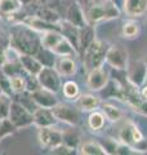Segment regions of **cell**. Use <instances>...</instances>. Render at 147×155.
Segmentation results:
<instances>
[{"mask_svg":"<svg viewBox=\"0 0 147 155\" xmlns=\"http://www.w3.org/2000/svg\"><path fill=\"white\" fill-rule=\"evenodd\" d=\"M87 22L89 25H96L102 21H110L120 17V9L114 2H106V0H98V2L88 4L84 9Z\"/></svg>","mask_w":147,"mask_h":155,"instance_id":"obj_1","label":"cell"},{"mask_svg":"<svg viewBox=\"0 0 147 155\" xmlns=\"http://www.w3.org/2000/svg\"><path fill=\"white\" fill-rule=\"evenodd\" d=\"M11 47L21 53V54H32L35 56L39 48L41 47V40L30 30H17L11 36Z\"/></svg>","mask_w":147,"mask_h":155,"instance_id":"obj_2","label":"cell"},{"mask_svg":"<svg viewBox=\"0 0 147 155\" xmlns=\"http://www.w3.org/2000/svg\"><path fill=\"white\" fill-rule=\"evenodd\" d=\"M110 48V44L107 41L102 40H94L92 44L87 48V51L83 53V64L84 67L90 71L93 69H98V67H103L106 64V54Z\"/></svg>","mask_w":147,"mask_h":155,"instance_id":"obj_3","label":"cell"},{"mask_svg":"<svg viewBox=\"0 0 147 155\" xmlns=\"http://www.w3.org/2000/svg\"><path fill=\"white\" fill-rule=\"evenodd\" d=\"M106 64L115 71H125L129 66L128 51L121 45H110L106 54Z\"/></svg>","mask_w":147,"mask_h":155,"instance_id":"obj_4","label":"cell"},{"mask_svg":"<svg viewBox=\"0 0 147 155\" xmlns=\"http://www.w3.org/2000/svg\"><path fill=\"white\" fill-rule=\"evenodd\" d=\"M52 111L58 122H63L65 124L71 125V127H75L80 123V110L76 106L58 102L52 107Z\"/></svg>","mask_w":147,"mask_h":155,"instance_id":"obj_5","label":"cell"},{"mask_svg":"<svg viewBox=\"0 0 147 155\" xmlns=\"http://www.w3.org/2000/svg\"><path fill=\"white\" fill-rule=\"evenodd\" d=\"M8 119L14 124L16 128H23L28 127L34 123L32 113L28 109H26L23 105H21L17 101H12L11 107H9Z\"/></svg>","mask_w":147,"mask_h":155,"instance_id":"obj_6","label":"cell"},{"mask_svg":"<svg viewBox=\"0 0 147 155\" xmlns=\"http://www.w3.org/2000/svg\"><path fill=\"white\" fill-rule=\"evenodd\" d=\"M145 136L141 132V129L132 122H122L120 129L117 132V141L129 146L134 147L136 143H138L141 140H143Z\"/></svg>","mask_w":147,"mask_h":155,"instance_id":"obj_7","label":"cell"},{"mask_svg":"<svg viewBox=\"0 0 147 155\" xmlns=\"http://www.w3.org/2000/svg\"><path fill=\"white\" fill-rule=\"evenodd\" d=\"M38 80L43 88H47L54 93L62 88L61 75L54 67H43L38 74Z\"/></svg>","mask_w":147,"mask_h":155,"instance_id":"obj_8","label":"cell"},{"mask_svg":"<svg viewBox=\"0 0 147 155\" xmlns=\"http://www.w3.org/2000/svg\"><path fill=\"white\" fill-rule=\"evenodd\" d=\"M39 141H40L41 146L53 149L61 145L63 142L62 138V130L56 129L53 127H40L39 130Z\"/></svg>","mask_w":147,"mask_h":155,"instance_id":"obj_9","label":"cell"},{"mask_svg":"<svg viewBox=\"0 0 147 155\" xmlns=\"http://www.w3.org/2000/svg\"><path fill=\"white\" fill-rule=\"evenodd\" d=\"M110 80L109 72L103 70V67H98V69H93L88 71L87 78V85L88 88L96 92H100L105 88Z\"/></svg>","mask_w":147,"mask_h":155,"instance_id":"obj_10","label":"cell"},{"mask_svg":"<svg viewBox=\"0 0 147 155\" xmlns=\"http://www.w3.org/2000/svg\"><path fill=\"white\" fill-rule=\"evenodd\" d=\"M65 21L70 22L71 25L79 27V28H81V27H84L85 25H88L84 9L81 8V5L77 2H74V3H71L70 5L67 7Z\"/></svg>","mask_w":147,"mask_h":155,"instance_id":"obj_11","label":"cell"},{"mask_svg":"<svg viewBox=\"0 0 147 155\" xmlns=\"http://www.w3.org/2000/svg\"><path fill=\"white\" fill-rule=\"evenodd\" d=\"M31 96H32V100L35 101V104L38 106H40V107L52 109L53 106L58 104V100L54 92L49 91L47 88H43V87H40L35 92H32Z\"/></svg>","mask_w":147,"mask_h":155,"instance_id":"obj_12","label":"cell"},{"mask_svg":"<svg viewBox=\"0 0 147 155\" xmlns=\"http://www.w3.org/2000/svg\"><path fill=\"white\" fill-rule=\"evenodd\" d=\"M128 80L137 88H141L147 80V64L146 62H136L133 67L128 71Z\"/></svg>","mask_w":147,"mask_h":155,"instance_id":"obj_13","label":"cell"},{"mask_svg":"<svg viewBox=\"0 0 147 155\" xmlns=\"http://www.w3.org/2000/svg\"><path fill=\"white\" fill-rule=\"evenodd\" d=\"M32 116H34V124L39 125V127H53L58 122L54 114H53L52 109H48V107L38 106L34 110Z\"/></svg>","mask_w":147,"mask_h":155,"instance_id":"obj_14","label":"cell"},{"mask_svg":"<svg viewBox=\"0 0 147 155\" xmlns=\"http://www.w3.org/2000/svg\"><path fill=\"white\" fill-rule=\"evenodd\" d=\"M122 11L130 18H138L147 13V0H124Z\"/></svg>","mask_w":147,"mask_h":155,"instance_id":"obj_15","label":"cell"},{"mask_svg":"<svg viewBox=\"0 0 147 155\" xmlns=\"http://www.w3.org/2000/svg\"><path fill=\"white\" fill-rule=\"evenodd\" d=\"M61 32L68 41L71 43V45L75 48V51L79 53V39H80V28L71 25L67 21H61Z\"/></svg>","mask_w":147,"mask_h":155,"instance_id":"obj_16","label":"cell"},{"mask_svg":"<svg viewBox=\"0 0 147 155\" xmlns=\"http://www.w3.org/2000/svg\"><path fill=\"white\" fill-rule=\"evenodd\" d=\"M101 106V100L98 96L94 94H80L76 98V107L81 111H88L90 113L93 110H97Z\"/></svg>","mask_w":147,"mask_h":155,"instance_id":"obj_17","label":"cell"},{"mask_svg":"<svg viewBox=\"0 0 147 155\" xmlns=\"http://www.w3.org/2000/svg\"><path fill=\"white\" fill-rule=\"evenodd\" d=\"M54 69L63 76H72L76 72V62L70 56H60L56 60Z\"/></svg>","mask_w":147,"mask_h":155,"instance_id":"obj_18","label":"cell"},{"mask_svg":"<svg viewBox=\"0 0 147 155\" xmlns=\"http://www.w3.org/2000/svg\"><path fill=\"white\" fill-rule=\"evenodd\" d=\"M19 62L23 67V70L30 75H34V76H38V74L43 69V65L39 62V60L32 56V54H21L19 56Z\"/></svg>","mask_w":147,"mask_h":155,"instance_id":"obj_19","label":"cell"},{"mask_svg":"<svg viewBox=\"0 0 147 155\" xmlns=\"http://www.w3.org/2000/svg\"><path fill=\"white\" fill-rule=\"evenodd\" d=\"M96 40V30L93 25H85L80 28V39H79V53L83 54L87 48Z\"/></svg>","mask_w":147,"mask_h":155,"instance_id":"obj_20","label":"cell"},{"mask_svg":"<svg viewBox=\"0 0 147 155\" xmlns=\"http://www.w3.org/2000/svg\"><path fill=\"white\" fill-rule=\"evenodd\" d=\"M35 16L41 18L45 22L56 23V25H60L62 21V17L60 16V13L56 9H53V7H48V5H38Z\"/></svg>","mask_w":147,"mask_h":155,"instance_id":"obj_21","label":"cell"},{"mask_svg":"<svg viewBox=\"0 0 147 155\" xmlns=\"http://www.w3.org/2000/svg\"><path fill=\"white\" fill-rule=\"evenodd\" d=\"M102 113L105 114L107 120H110L112 123H120L121 120H124L125 113L122 111L119 106H116L114 104H102Z\"/></svg>","mask_w":147,"mask_h":155,"instance_id":"obj_22","label":"cell"},{"mask_svg":"<svg viewBox=\"0 0 147 155\" xmlns=\"http://www.w3.org/2000/svg\"><path fill=\"white\" fill-rule=\"evenodd\" d=\"M106 120H107V118L102 111L93 110V111H90V115H89V118H88V125H89V128L93 132H100V130L105 128Z\"/></svg>","mask_w":147,"mask_h":155,"instance_id":"obj_23","label":"cell"},{"mask_svg":"<svg viewBox=\"0 0 147 155\" xmlns=\"http://www.w3.org/2000/svg\"><path fill=\"white\" fill-rule=\"evenodd\" d=\"M35 57L39 60V62L44 66V67H54L56 65V54L53 53L51 49L48 48H44L43 45L39 48V51L36 52Z\"/></svg>","mask_w":147,"mask_h":155,"instance_id":"obj_24","label":"cell"},{"mask_svg":"<svg viewBox=\"0 0 147 155\" xmlns=\"http://www.w3.org/2000/svg\"><path fill=\"white\" fill-rule=\"evenodd\" d=\"M63 38L62 32L58 30H48L45 32H43L41 38V45L48 49H52L53 47H56L58 44V41Z\"/></svg>","mask_w":147,"mask_h":155,"instance_id":"obj_25","label":"cell"},{"mask_svg":"<svg viewBox=\"0 0 147 155\" xmlns=\"http://www.w3.org/2000/svg\"><path fill=\"white\" fill-rule=\"evenodd\" d=\"M79 149H80V154H84V155H107L106 150L101 145V142L87 141L84 143H81Z\"/></svg>","mask_w":147,"mask_h":155,"instance_id":"obj_26","label":"cell"},{"mask_svg":"<svg viewBox=\"0 0 147 155\" xmlns=\"http://www.w3.org/2000/svg\"><path fill=\"white\" fill-rule=\"evenodd\" d=\"M62 138H63V143L68 146L72 150H76L77 147L81 145V138L79 133L75 129H67L62 132Z\"/></svg>","mask_w":147,"mask_h":155,"instance_id":"obj_27","label":"cell"},{"mask_svg":"<svg viewBox=\"0 0 147 155\" xmlns=\"http://www.w3.org/2000/svg\"><path fill=\"white\" fill-rule=\"evenodd\" d=\"M53 53H54L56 56H72V54H75V53H77L75 51V48H74L71 45V43L67 40V39L63 36L60 41H58V44L56 47H53L52 49H51Z\"/></svg>","mask_w":147,"mask_h":155,"instance_id":"obj_28","label":"cell"},{"mask_svg":"<svg viewBox=\"0 0 147 155\" xmlns=\"http://www.w3.org/2000/svg\"><path fill=\"white\" fill-rule=\"evenodd\" d=\"M62 92L63 96L68 100H76L80 96V88L77 83H75L74 80H67L62 85Z\"/></svg>","mask_w":147,"mask_h":155,"instance_id":"obj_29","label":"cell"},{"mask_svg":"<svg viewBox=\"0 0 147 155\" xmlns=\"http://www.w3.org/2000/svg\"><path fill=\"white\" fill-rule=\"evenodd\" d=\"M22 70H23V67L21 65V62H19V60H18V62L17 61H5L2 65V71L5 75H8L9 78L14 76V75H22Z\"/></svg>","mask_w":147,"mask_h":155,"instance_id":"obj_30","label":"cell"},{"mask_svg":"<svg viewBox=\"0 0 147 155\" xmlns=\"http://www.w3.org/2000/svg\"><path fill=\"white\" fill-rule=\"evenodd\" d=\"M21 0H0V13L13 14L21 8Z\"/></svg>","mask_w":147,"mask_h":155,"instance_id":"obj_31","label":"cell"},{"mask_svg":"<svg viewBox=\"0 0 147 155\" xmlns=\"http://www.w3.org/2000/svg\"><path fill=\"white\" fill-rule=\"evenodd\" d=\"M9 83H11V89L13 93H22L26 91V79L22 75H14L9 78Z\"/></svg>","mask_w":147,"mask_h":155,"instance_id":"obj_32","label":"cell"},{"mask_svg":"<svg viewBox=\"0 0 147 155\" xmlns=\"http://www.w3.org/2000/svg\"><path fill=\"white\" fill-rule=\"evenodd\" d=\"M139 34V26L138 23H136L134 21L125 22L122 25V36L126 39H134L138 36Z\"/></svg>","mask_w":147,"mask_h":155,"instance_id":"obj_33","label":"cell"},{"mask_svg":"<svg viewBox=\"0 0 147 155\" xmlns=\"http://www.w3.org/2000/svg\"><path fill=\"white\" fill-rule=\"evenodd\" d=\"M11 104H12L11 96H8L5 93H0V119L8 118Z\"/></svg>","mask_w":147,"mask_h":155,"instance_id":"obj_34","label":"cell"},{"mask_svg":"<svg viewBox=\"0 0 147 155\" xmlns=\"http://www.w3.org/2000/svg\"><path fill=\"white\" fill-rule=\"evenodd\" d=\"M16 129H17V128L14 127V124H13L8 118L2 119V122H0V138H3V137H5V136L12 134Z\"/></svg>","mask_w":147,"mask_h":155,"instance_id":"obj_35","label":"cell"},{"mask_svg":"<svg viewBox=\"0 0 147 155\" xmlns=\"http://www.w3.org/2000/svg\"><path fill=\"white\" fill-rule=\"evenodd\" d=\"M0 88H2L3 93H5L8 96H11L13 93L11 89V83H9V76L4 74L3 71H0Z\"/></svg>","mask_w":147,"mask_h":155,"instance_id":"obj_36","label":"cell"},{"mask_svg":"<svg viewBox=\"0 0 147 155\" xmlns=\"http://www.w3.org/2000/svg\"><path fill=\"white\" fill-rule=\"evenodd\" d=\"M40 83H39L38 80V76H34V75H30L28 79H26V91L32 93V92H35L36 89L40 88Z\"/></svg>","mask_w":147,"mask_h":155,"instance_id":"obj_37","label":"cell"},{"mask_svg":"<svg viewBox=\"0 0 147 155\" xmlns=\"http://www.w3.org/2000/svg\"><path fill=\"white\" fill-rule=\"evenodd\" d=\"M51 150H52V154H65V155H67V154H74V150L70 149L68 146H66V145L63 143V142H62L61 145H58V146L51 149Z\"/></svg>","mask_w":147,"mask_h":155,"instance_id":"obj_38","label":"cell"},{"mask_svg":"<svg viewBox=\"0 0 147 155\" xmlns=\"http://www.w3.org/2000/svg\"><path fill=\"white\" fill-rule=\"evenodd\" d=\"M133 149L137 151V154H138V153H147V138L145 137L143 140H141L138 143L134 145Z\"/></svg>","mask_w":147,"mask_h":155,"instance_id":"obj_39","label":"cell"},{"mask_svg":"<svg viewBox=\"0 0 147 155\" xmlns=\"http://www.w3.org/2000/svg\"><path fill=\"white\" fill-rule=\"evenodd\" d=\"M39 5H48V7H53V4L56 3V0H35Z\"/></svg>","mask_w":147,"mask_h":155,"instance_id":"obj_40","label":"cell"},{"mask_svg":"<svg viewBox=\"0 0 147 155\" xmlns=\"http://www.w3.org/2000/svg\"><path fill=\"white\" fill-rule=\"evenodd\" d=\"M141 97L143 98L145 101H147V83H145L141 87V92H139Z\"/></svg>","mask_w":147,"mask_h":155,"instance_id":"obj_41","label":"cell"},{"mask_svg":"<svg viewBox=\"0 0 147 155\" xmlns=\"http://www.w3.org/2000/svg\"><path fill=\"white\" fill-rule=\"evenodd\" d=\"M5 62V49L3 48L2 43H0V66Z\"/></svg>","mask_w":147,"mask_h":155,"instance_id":"obj_42","label":"cell"},{"mask_svg":"<svg viewBox=\"0 0 147 155\" xmlns=\"http://www.w3.org/2000/svg\"><path fill=\"white\" fill-rule=\"evenodd\" d=\"M31 2H35V0H21L22 4H30Z\"/></svg>","mask_w":147,"mask_h":155,"instance_id":"obj_43","label":"cell"},{"mask_svg":"<svg viewBox=\"0 0 147 155\" xmlns=\"http://www.w3.org/2000/svg\"><path fill=\"white\" fill-rule=\"evenodd\" d=\"M106 2H114V0H106Z\"/></svg>","mask_w":147,"mask_h":155,"instance_id":"obj_44","label":"cell"},{"mask_svg":"<svg viewBox=\"0 0 147 155\" xmlns=\"http://www.w3.org/2000/svg\"><path fill=\"white\" fill-rule=\"evenodd\" d=\"M0 93H3V92H2V88H0Z\"/></svg>","mask_w":147,"mask_h":155,"instance_id":"obj_45","label":"cell"},{"mask_svg":"<svg viewBox=\"0 0 147 155\" xmlns=\"http://www.w3.org/2000/svg\"><path fill=\"white\" fill-rule=\"evenodd\" d=\"M0 122H2V119H0Z\"/></svg>","mask_w":147,"mask_h":155,"instance_id":"obj_46","label":"cell"}]
</instances>
